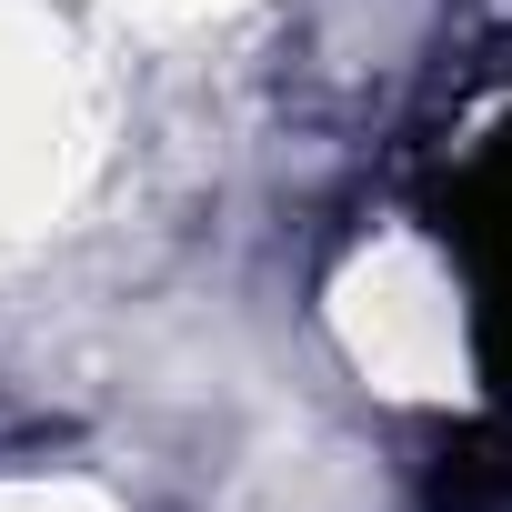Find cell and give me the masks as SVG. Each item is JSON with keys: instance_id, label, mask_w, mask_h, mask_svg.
<instances>
[{"instance_id": "6da1fadb", "label": "cell", "mask_w": 512, "mask_h": 512, "mask_svg": "<svg viewBox=\"0 0 512 512\" xmlns=\"http://www.w3.org/2000/svg\"><path fill=\"white\" fill-rule=\"evenodd\" d=\"M432 231L472 302V362H482L492 402H512V121L432 191Z\"/></svg>"}, {"instance_id": "7a4b0ae2", "label": "cell", "mask_w": 512, "mask_h": 512, "mask_svg": "<svg viewBox=\"0 0 512 512\" xmlns=\"http://www.w3.org/2000/svg\"><path fill=\"white\" fill-rule=\"evenodd\" d=\"M422 512H512V402L472 412L422 452Z\"/></svg>"}]
</instances>
